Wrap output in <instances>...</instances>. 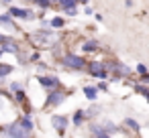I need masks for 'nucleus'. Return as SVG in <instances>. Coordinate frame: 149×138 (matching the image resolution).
<instances>
[{
  "mask_svg": "<svg viewBox=\"0 0 149 138\" xmlns=\"http://www.w3.org/2000/svg\"><path fill=\"white\" fill-rule=\"evenodd\" d=\"M98 91H104V93H108L110 89H108V83H106V79H98Z\"/></svg>",
  "mask_w": 149,
  "mask_h": 138,
  "instance_id": "23",
  "label": "nucleus"
},
{
  "mask_svg": "<svg viewBox=\"0 0 149 138\" xmlns=\"http://www.w3.org/2000/svg\"><path fill=\"white\" fill-rule=\"evenodd\" d=\"M63 12H65L68 16H76V14H78V4H72V6H65V8H63Z\"/></svg>",
  "mask_w": 149,
  "mask_h": 138,
  "instance_id": "20",
  "label": "nucleus"
},
{
  "mask_svg": "<svg viewBox=\"0 0 149 138\" xmlns=\"http://www.w3.org/2000/svg\"><path fill=\"white\" fill-rule=\"evenodd\" d=\"M6 134H10V136H29L23 128H21V124L19 122H15V124H10L8 128H6Z\"/></svg>",
  "mask_w": 149,
  "mask_h": 138,
  "instance_id": "14",
  "label": "nucleus"
},
{
  "mask_svg": "<svg viewBox=\"0 0 149 138\" xmlns=\"http://www.w3.org/2000/svg\"><path fill=\"white\" fill-rule=\"evenodd\" d=\"M88 132H90L92 136H96V138H106V136H108L106 128H104L102 124H98V122H90V126H88Z\"/></svg>",
  "mask_w": 149,
  "mask_h": 138,
  "instance_id": "8",
  "label": "nucleus"
},
{
  "mask_svg": "<svg viewBox=\"0 0 149 138\" xmlns=\"http://www.w3.org/2000/svg\"><path fill=\"white\" fill-rule=\"evenodd\" d=\"M98 114H100V108H98V106H90V108L86 110V118H88V120H92V118H96Z\"/></svg>",
  "mask_w": 149,
  "mask_h": 138,
  "instance_id": "17",
  "label": "nucleus"
},
{
  "mask_svg": "<svg viewBox=\"0 0 149 138\" xmlns=\"http://www.w3.org/2000/svg\"><path fill=\"white\" fill-rule=\"evenodd\" d=\"M112 73H116V75H120L123 79H129L133 73H135V69L133 67H129L127 63H123V61H116V67H114V71Z\"/></svg>",
  "mask_w": 149,
  "mask_h": 138,
  "instance_id": "7",
  "label": "nucleus"
},
{
  "mask_svg": "<svg viewBox=\"0 0 149 138\" xmlns=\"http://www.w3.org/2000/svg\"><path fill=\"white\" fill-rule=\"evenodd\" d=\"M55 33L47 27V29H41V31H37V33H33L31 35V41L33 43H37L39 47H51L53 43H55Z\"/></svg>",
  "mask_w": 149,
  "mask_h": 138,
  "instance_id": "3",
  "label": "nucleus"
},
{
  "mask_svg": "<svg viewBox=\"0 0 149 138\" xmlns=\"http://www.w3.org/2000/svg\"><path fill=\"white\" fill-rule=\"evenodd\" d=\"M0 25H4V27H8V29H17V27L13 25V21H10V14H8V16H0Z\"/></svg>",
  "mask_w": 149,
  "mask_h": 138,
  "instance_id": "21",
  "label": "nucleus"
},
{
  "mask_svg": "<svg viewBox=\"0 0 149 138\" xmlns=\"http://www.w3.org/2000/svg\"><path fill=\"white\" fill-rule=\"evenodd\" d=\"M65 23H63V19L61 16H55V19H51L49 21V27H53V29H61Z\"/></svg>",
  "mask_w": 149,
  "mask_h": 138,
  "instance_id": "19",
  "label": "nucleus"
},
{
  "mask_svg": "<svg viewBox=\"0 0 149 138\" xmlns=\"http://www.w3.org/2000/svg\"><path fill=\"white\" fill-rule=\"evenodd\" d=\"M84 95H86V100H90V102H96V97H98V87L96 85H84Z\"/></svg>",
  "mask_w": 149,
  "mask_h": 138,
  "instance_id": "13",
  "label": "nucleus"
},
{
  "mask_svg": "<svg viewBox=\"0 0 149 138\" xmlns=\"http://www.w3.org/2000/svg\"><path fill=\"white\" fill-rule=\"evenodd\" d=\"M17 102H25V91H17Z\"/></svg>",
  "mask_w": 149,
  "mask_h": 138,
  "instance_id": "27",
  "label": "nucleus"
},
{
  "mask_svg": "<svg viewBox=\"0 0 149 138\" xmlns=\"http://www.w3.org/2000/svg\"><path fill=\"white\" fill-rule=\"evenodd\" d=\"M59 61H61L63 67H68V69H72V71H84V69H86V63H88L86 57L76 55V53H65V55H61Z\"/></svg>",
  "mask_w": 149,
  "mask_h": 138,
  "instance_id": "1",
  "label": "nucleus"
},
{
  "mask_svg": "<svg viewBox=\"0 0 149 138\" xmlns=\"http://www.w3.org/2000/svg\"><path fill=\"white\" fill-rule=\"evenodd\" d=\"M19 124H21V128H23V130H25L27 134H31V132H33V120H31L29 116L21 118V120H19Z\"/></svg>",
  "mask_w": 149,
  "mask_h": 138,
  "instance_id": "15",
  "label": "nucleus"
},
{
  "mask_svg": "<svg viewBox=\"0 0 149 138\" xmlns=\"http://www.w3.org/2000/svg\"><path fill=\"white\" fill-rule=\"evenodd\" d=\"M8 14H10V16H17V19H25V21L33 19V12H31V10H25V8H17V6H10Z\"/></svg>",
  "mask_w": 149,
  "mask_h": 138,
  "instance_id": "9",
  "label": "nucleus"
},
{
  "mask_svg": "<svg viewBox=\"0 0 149 138\" xmlns=\"http://www.w3.org/2000/svg\"><path fill=\"white\" fill-rule=\"evenodd\" d=\"M33 2H35L37 6H41V8H49V6H51V0H33Z\"/></svg>",
  "mask_w": 149,
  "mask_h": 138,
  "instance_id": "25",
  "label": "nucleus"
},
{
  "mask_svg": "<svg viewBox=\"0 0 149 138\" xmlns=\"http://www.w3.org/2000/svg\"><path fill=\"white\" fill-rule=\"evenodd\" d=\"M37 81H39L43 87H47V89L61 87V83H59V79H57L55 75H39V77H37Z\"/></svg>",
  "mask_w": 149,
  "mask_h": 138,
  "instance_id": "6",
  "label": "nucleus"
},
{
  "mask_svg": "<svg viewBox=\"0 0 149 138\" xmlns=\"http://www.w3.org/2000/svg\"><path fill=\"white\" fill-rule=\"evenodd\" d=\"M65 97H68V93H65L61 87H53V89H49V93H47V102H45V106H47V108H55V106L63 104Z\"/></svg>",
  "mask_w": 149,
  "mask_h": 138,
  "instance_id": "4",
  "label": "nucleus"
},
{
  "mask_svg": "<svg viewBox=\"0 0 149 138\" xmlns=\"http://www.w3.org/2000/svg\"><path fill=\"white\" fill-rule=\"evenodd\" d=\"M133 69H135V73H137V75H143V73H149V71H147V67H145V63H137V65H135Z\"/></svg>",
  "mask_w": 149,
  "mask_h": 138,
  "instance_id": "22",
  "label": "nucleus"
},
{
  "mask_svg": "<svg viewBox=\"0 0 149 138\" xmlns=\"http://www.w3.org/2000/svg\"><path fill=\"white\" fill-rule=\"evenodd\" d=\"M68 124H70L68 116H61V114H55V116H51V126L57 130V134H65V128H68Z\"/></svg>",
  "mask_w": 149,
  "mask_h": 138,
  "instance_id": "5",
  "label": "nucleus"
},
{
  "mask_svg": "<svg viewBox=\"0 0 149 138\" xmlns=\"http://www.w3.org/2000/svg\"><path fill=\"white\" fill-rule=\"evenodd\" d=\"M94 16H96V21H98V23H102V21H104V16H102V14H100V12H96V14H94Z\"/></svg>",
  "mask_w": 149,
  "mask_h": 138,
  "instance_id": "31",
  "label": "nucleus"
},
{
  "mask_svg": "<svg viewBox=\"0 0 149 138\" xmlns=\"http://www.w3.org/2000/svg\"><path fill=\"white\" fill-rule=\"evenodd\" d=\"M78 4H84V6H86V4H88V0H78Z\"/></svg>",
  "mask_w": 149,
  "mask_h": 138,
  "instance_id": "32",
  "label": "nucleus"
},
{
  "mask_svg": "<svg viewBox=\"0 0 149 138\" xmlns=\"http://www.w3.org/2000/svg\"><path fill=\"white\" fill-rule=\"evenodd\" d=\"M137 81H141V83H147V85H149V73H143V75H139V77H137Z\"/></svg>",
  "mask_w": 149,
  "mask_h": 138,
  "instance_id": "26",
  "label": "nucleus"
},
{
  "mask_svg": "<svg viewBox=\"0 0 149 138\" xmlns=\"http://www.w3.org/2000/svg\"><path fill=\"white\" fill-rule=\"evenodd\" d=\"M133 4H135V0H125V6L127 8H133Z\"/></svg>",
  "mask_w": 149,
  "mask_h": 138,
  "instance_id": "29",
  "label": "nucleus"
},
{
  "mask_svg": "<svg viewBox=\"0 0 149 138\" xmlns=\"http://www.w3.org/2000/svg\"><path fill=\"white\" fill-rule=\"evenodd\" d=\"M84 12H86V14H94V10L90 8V4H86V6H84Z\"/></svg>",
  "mask_w": 149,
  "mask_h": 138,
  "instance_id": "28",
  "label": "nucleus"
},
{
  "mask_svg": "<svg viewBox=\"0 0 149 138\" xmlns=\"http://www.w3.org/2000/svg\"><path fill=\"white\" fill-rule=\"evenodd\" d=\"M51 4H57V0H51Z\"/></svg>",
  "mask_w": 149,
  "mask_h": 138,
  "instance_id": "33",
  "label": "nucleus"
},
{
  "mask_svg": "<svg viewBox=\"0 0 149 138\" xmlns=\"http://www.w3.org/2000/svg\"><path fill=\"white\" fill-rule=\"evenodd\" d=\"M57 4H59L61 8H65V6H72V4H78V0H57Z\"/></svg>",
  "mask_w": 149,
  "mask_h": 138,
  "instance_id": "24",
  "label": "nucleus"
},
{
  "mask_svg": "<svg viewBox=\"0 0 149 138\" xmlns=\"http://www.w3.org/2000/svg\"><path fill=\"white\" fill-rule=\"evenodd\" d=\"M13 73V67L10 65H4V63H0V79H4L6 75Z\"/></svg>",
  "mask_w": 149,
  "mask_h": 138,
  "instance_id": "18",
  "label": "nucleus"
},
{
  "mask_svg": "<svg viewBox=\"0 0 149 138\" xmlns=\"http://www.w3.org/2000/svg\"><path fill=\"white\" fill-rule=\"evenodd\" d=\"M2 45H4V47H2V51H6V53H19V47H17L10 39H6Z\"/></svg>",
  "mask_w": 149,
  "mask_h": 138,
  "instance_id": "16",
  "label": "nucleus"
},
{
  "mask_svg": "<svg viewBox=\"0 0 149 138\" xmlns=\"http://www.w3.org/2000/svg\"><path fill=\"white\" fill-rule=\"evenodd\" d=\"M82 51L84 53H96V51H100V43L96 39H88L82 43Z\"/></svg>",
  "mask_w": 149,
  "mask_h": 138,
  "instance_id": "12",
  "label": "nucleus"
},
{
  "mask_svg": "<svg viewBox=\"0 0 149 138\" xmlns=\"http://www.w3.org/2000/svg\"><path fill=\"white\" fill-rule=\"evenodd\" d=\"M10 89H13V91H19V89H21V83H13Z\"/></svg>",
  "mask_w": 149,
  "mask_h": 138,
  "instance_id": "30",
  "label": "nucleus"
},
{
  "mask_svg": "<svg viewBox=\"0 0 149 138\" xmlns=\"http://www.w3.org/2000/svg\"><path fill=\"white\" fill-rule=\"evenodd\" d=\"M86 120H88V118H86V110H82V108H78V110L74 112V116H72V124H74L76 128L84 126Z\"/></svg>",
  "mask_w": 149,
  "mask_h": 138,
  "instance_id": "10",
  "label": "nucleus"
},
{
  "mask_svg": "<svg viewBox=\"0 0 149 138\" xmlns=\"http://www.w3.org/2000/svg\"><path fill=\"white\" fill-rule=\"evenodd\" d=\"M84 71H88V75L94 77V79H108L110 77L108 69L104 67V59H92V61H88Z\"/></svg>",
  "mask_w": 149,
  "mask_h": 138,
  "instance_id": "2",
  "label": "nucleus"
},
{
  "mask_svg": "<svg viewBox=\"0 0 149 138\" xmlns=\"http://www.w3.org/2000/svg\"><path fill=\"white\" fill-rule=\"evenodd\" d=\"M145 100H147V102H149V93H147V95H145Z\"/></svg>",
  "mask_w": 149,
  "mask_h": 138,
  "instance_id": "34",
  "label": "nucleus"
},
{
  "mask_svg": "<svg viewBox=\"0 0 149 138\" xmlns=\"http://www.w3.org/2000/svg\"><path fill=\"white\" fill-rule=\"evenodd\" d=\"M123 126H125L131 134H139V132H141V124H139L135 118H125V120H123Z\"/></svg>",
  "mask_w": 149,
  "mask_h": 138,
  "instance_id": "11",
  "label": "nucleus"
}]
</instances>
